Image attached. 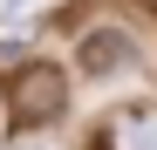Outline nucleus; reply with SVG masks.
Instances as JSON below:
<instances>
[{
	"label": "nucleus",
	"mask_w": 157,
	"mask_h": 150,
	"mask_svg": "<svg viewBox=\"0 0 157 150\" xmlns=\"http://www.w3.org/2000/svg\"><path fill=\"white\" fill-rule=\"evenodd\" d=\"M68 109V75L55 62H28L7 75V116L21 123V130H41V123H55Z\"/></svg>",
	"instance_id": "nucleus-1"
},
{
	"label": "nucleus",
	"mask_w": 157,
	"mask_h": 150,
	"mask_svg": "<svg viewBox=\"0 0 157 150\" xmlns=\"http://www.w3.org/2000/svg\"><path fill=\"white\" fill-rule=\"evenodd\" d=\"M130 62H137V48H130V34H116V28H102V34H82V48H75V68L82 75H123Z\"/></svg>",
	"instance_id": "nucleus-2"
},
{
	"label": "nucleus",
	"mask_w": 157,
	"mask_h": 150,
	"mask_svg": "<svg viewBox=\"0 0 157 150\" xmlns=\"http://www.w3.org/2000/svg\"><path fill=\"white\" fill-rule=\"evenodd\" d=\"M109 143L116 150H157V116H123V130Z\"/></svg>",
	"instance_id": "nucleus-3"
},
{
	"label": "nucleus",
	"mask_w": 157,
	"mask_h": 150,
	"mask_svg": "<svg viewBox=\"0 0 157 150\" xmlns=\"http://www.w3.org/2000/svg\"><path fill=\"white\" fill-rule=\"evenodd\" d=\"M96 150H116V143H96Z\"/></svg>",
	"instance_id": "nucleus-4"
},
{
	"label": "nucleus",
	"mask_w": 157,
	"mask_h": 150,
	"mask_svg": "<svg viewBox=\"0 0 157 150\" xmlns=\"http://www.w3.org/2000/svg\"><path fill=\"white\" fill-rule=\"evenodd\" d=\"M144 7H157V0H144Z\"/></svg>",
	"instance_id": "nucleus-5"
},
{
	"label": "nucleus",
	"mask_w": 157,
	"mask_h": 150,
	"mask_svg": "<svg viewBox=\"0 0 157 150\" xmlns=\"http://www.w3.org/2000/svg\"><path fill=\"white\" fill-rule=\"evenodd\" d=\"M21 150H34V143H21Z\"/></svg>",
	"instance_id": "nucleus-6"
}]
</instances>
